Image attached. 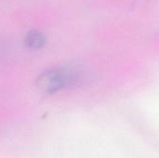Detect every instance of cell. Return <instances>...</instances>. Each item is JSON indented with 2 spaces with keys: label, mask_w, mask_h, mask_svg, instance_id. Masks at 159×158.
Here are the masks:
<instances>
[{
  "label": "cell",
  "mask_w": 159,
  "mask_h": 158,
  "mask_svg": "<svg viewBox=\"0 0 159 158\" xmlns=\"http://www.w3.org/2000/svg\"><path fill=\"white\" fill-rule=\"evenodd\" d=\"M82 74L74 68L59 67L51 68L43 72L36 78L35 84L38 88L46 93H55L61 89L74 87L80 83Z\"/></svg>",
  "instance_id": "cell-1"
},
{
  "label": "cell",
  "mask_w": 159,
  "mask_h": 158,
  "mask_svg": "<svg viewBox=\"0 0 159 158\" xmlns=\"http://www.w3.org/2000/svg\"><path fill=\"white\" fill-rule=\"evenodd\" d=\"M47 41L46 35L39 30L29 31L24 37V45L31 49H38L45 46Z\"/></svg>",
  "instance_id": "cell-2"
}]
</instances>
